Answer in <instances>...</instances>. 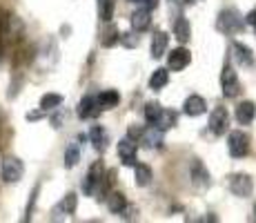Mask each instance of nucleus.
<instances>
[{"mask_svg":"<svg viewBox=\"0 0 256 223\" xmlns=\"http://www.w3.org/2000/svg\"><path fill=\"white\" fill-rule=\"evenodd\" d=\"M243 23H245L243 16H240L234 7H230L218 14V18H216V29L223 34H236L243 29Z\"/></svg>","mask_w":256,"mask_h":223,"instance_id":"f257e3e1","label":"nucleus"},{"mask_svg":"<svg viewBox=\"0 0 256 223\" xmlns=\"http://www.w3.org/2000/svg\"><path fill=\"white\" fill-rule=\"evenodd\" d=\"M24 174V165L20 158L16 156H7L2 161V165H0V178H2L4 183H18Z\"/></svg>","mask_w":256,"mask_h":223,"instance_id":"f03ea898","label":"nucleus"},{"mask_svg":"<svg viewBox=\"0 0 256 223\" xmlns=\"http://www.w3.org/2000/svg\"><path fill=\"white\" fill-rule=\"evenodd\" d=\"M228 150H230V156L232 158H243L250 154V136L240 130H234L230 132V138H228Z\"/></svg>","mask_w":256,"mask_h":223,"instance_id":"7ed1b4c3","label":"nucleus"},{"mask_svg":"<svg viewBox=\"0 0 256 223\" xmlns=\"http://www.w3.org/2000/svg\"><path fill=\"white\" fill-rule=\"evenodd\" d=\"M220 87H223L225 98H236L240 94V83H238V76H236L232 65H225L223 72H220Z\"/></svg>","mask_w":256,"mask_h":223,"instance_id":"20e7f679","label":"nucleus"},{"mask_svg":"<svg viewBox=\"0 0 256 223\" xmlns=\"http://www.w3.org/2000/svg\"><path fill=\"white\" fill-rule=\"evenodd\" d=\"M230 192L234 196H240V199H248L254 192V181L252 176L248 174H232L230 176Z\"/></svg>","mask_w":256,"mask_h":223,"instance_id":"39448f33","label":"nucleus"},{"mask_svg":"<svg viewBox=\"0 0 256 223\" xmlns=\"http://www.w3.org/2000/svg\"><path fill=\"white\" fill-rule=\"evenodd\" d=\"M230 127V112L225 107H214L210 114V130L216 136H223Z\"/></svg>","mask_w":256,"mask_h":223,"instance_id":"423d86ee","label":"nucleus"},{"mask_svg":"<svg viewBox=\"0 0 256 223\" xmlns=\"http://www.w3.org/2000/svg\"><path fill=\"white\" fill-rule=\"evenodd\" d=\"M190 61H192L190 49L176 47V49H172V54L167 56V67H170L172 72H183V69L190 65Z\"/></svg>","mask_w":256,"mask_h":223,"instance_id":"0eeeda50","label":"nucleus"},{"mask_svg":"<svg viewBox=\"0 0 256 223\" xmlns=\"http://www.w3.org/2000/svg\"><path fill=\"white\" fill-rule=\"evenodd\" d=\"M136 154H138V145H136V141H132V138H122V141H118V156H120V161L125 163V165H134Z\"/></svg>","mask_w":256,"mask_h":223,"instance_id":"6e6552de","label":"nucleus"},{"mask_svg":"<svg viewBox=\"0 0 256 223\" xmlns=\"http://www.w3.org/2000/svg\"><path fill=\"white\" fill-rule=\"evenodd\" d=\"M138 141L145 143V147H150V150H160V147H163V130L152 125L150 130H142Z\"/></svg>","mask_w":256,"mask_h":223,"instance_id":"1a4fd4ad","label":"nucleus"},{"mask_svg":"<svg viewBox=\"0 0 256 223\" xmlns=\"http://www.w3.org/2000/svg\"><path fill=\"white\" fill-rule=\"evenodd\" d=\"M205 110H208V103H205V98L198 96V94L187 96L183 103V112L187 116H200V114H205Z\"/></svg>","mask_w":256,"mask_h":223,"instance_id":"9d476101","label":"nucleus"},{"mask_svg":"<svg viewBox=\"0 0 256 223\" xmlns=\"http://www.w3.org/2000/svg\"><path fill=\"white\" fill-rule=\"evenodd\" d=\"M190 176H192V183L196 187H208L210 185V172L203 167V163L198 158L192 161V170H190Z\"/></svg>","mask_w":256,"mask_h":223,"instance_id":"9b49d317","label":"nucleus"},{"mask_svg":"<svg viewBox=\"0 0 256 223\" xmlns=\"http://www.w3.org/2000/svg\"><path fill=\"white\" fill-rule=\"evenodd\" d=\"M167 45H170V36L165 32H156L152 36V45H150L152 58H163L167 54Z\"/></svg>","mask_w":256,"mask_h":223,"instance_id":"f8f14e48","label":"nucleus"},{"mask_svg":"<svg viewBox=\"0 0 256 223\" xmlns=\"http://www.w3.org/2000/svg\"><path fill=\"white\" fill-rule=\"evenodd\" d=\"M232 54H234V58H236L238 65H243V67H252L254 65V52L248 47V45L234 43L232 45Z\"/></svg>","mask_w":256,"mask_h":223,"instance_id":"ddd939ff","label":"nucleus"},{"mask_svg":"<svg viewBox=\"0 0 256 223\" xmlns=\"http://www.w3.org/2000/svg\"><path fill=\"white\" fill-rule=\"evenodd\" d=\"M78 118H90V116H98L100 114V107L96 103V96H85L80 103H78Z\"/></svg>","mask_w":256,"mask_h":223,"instance_id":"4468645a","label":"nucleus"},{"mask_svg":"<svg viewBox=\"0 0 256 223\" xmlns=\"http://www.w3.org/2000/svg\"><path fill=\"white\" fill-rule=\"evenodd\" d=\"M254 118H256V105L252 101H243L236 107V121H238L240 125H250Z\"/></svg>","mask_w":256,"mask_h":223,"instance_id":"2eb2a0df","label":"nucleus"},{"mask_svg":"<svg viewBox=\"0 0 256 223\" xmlns=\"http://www.w3.org/2000/svg\"><path fill=\"white\" fill-rule=\"evenodd\" d=\"M150 23H152V12L150 9H136V12L132 14V29H134L136 34L150 29Z\"/></svg>","mask_w":256,"mask_h":223,"instance_id":"dca6fc26","label":"nucleus"},{"mask_svg":"<svg viewBox=\"0 0 256 223\" xmlns=\"http://www.w3.org/2000/svg\"><path fill=\"white\" fill-rule=\"evenodd\" d=\"M96 103L100 110H110V107H116L120 103V94L116 89H107V92H100L96 96Z\"/></svg>","mask_w":256,"mask_h":223,"instance_id":"f3484780","label":"nucleus"},{"mask_svg":"<svg viewBox=\"0 0 256 223\" xmlns=\"http://www.w3.org/2000/svg\"><path fill=\"white\" fill-rule=\"evenodd\" d=\"M90 141H92V145L96 147L98 152H105V150H107V143H110V138H107V132L102 130L100 125H94L92 130H90Z\"/></svg>","mask_w":256,"mask_h":223,"instance_id":"a211bd4d","label":"nucleus"},{"mask_svg":"<svg viewBox=\"0 0 256 223\" xmlns=\"http://www.w3.org/2000/svg\"><path fill=\"white\" fill-rule=\"evenodd\" d=\"M134 181L138 187H147L152 183V167L145 163H134Z\"/></svg>","mask_w":256,"mask_h":223,"instance_id":"6ab92c4d","label":"nucleus"},{"mask_svg":"<svg viewBox=\"0 0 256 223\" xmlns=\"http://www.w3.org/2000/svg\"><path fill=\"white\" fill-rule=\"evenodd\" d=\"M167 83H170V72H167L165 67L154 69V74L150 76V87L154 89V92H158V89H163Z\"/></svg>","mask_w":256,"mask_h":223,"instance_id":"aec40b11","label":"nucleus"},{"mask_svg":"<svg viewBox=\"0 0 256 223\" xmlns=\"http://www.w3.org/2000/svg\"><path fill=\"white\" fill-rule=\"evenodd\" d=\"M174 36L178 38V43H187V41H190V36H192V25H190V21H187V18L180 16L178 21L174 23Z\"/></svg>","mask_w":256,"mask_h":223,"instance_id":"412c9836","label":"nucleus"},{"mask_svg":"<svg viewBox=\"0 0 256 223\" xmlns=\"http://www.w3.org/2000/svg\"><path fill=\"white\" fill-rule=\"evenodd\" d=\"M125 205H127V199L122 192H112V194L107 196V210H110L112 214H120Z\"/></svg>","mask_w":256,"mask_h":223,"instance_id":"4be33fe9","label":"nucleus"},{"mask_svg":"<svg viewBox=\"0 0 256 223\" xmlns=\"http://www.w3.org/2000/svg\"><path fill=\"white\" fill-rule=\"evenodd\" d=\"M152 125H156L158 127V130H170V127H174L176 125V114L174 112H167V110H163L158 114V118H156L154 123H152Z\"/></svg>","mask_w":256,"mask_h":223,"instance_id":"5701e85b","label":"nucleus"},{"mask_svg":"<svg viewBox=\"0 0 256 223\" xmlns=\"http://www.w3.org/2000/svg\"><path fill=\"white\" fill-rule=\"evenodd\" d=\"M78 161H80V147H78V143H72L70 147L65 150V167L67 170H72V167L78 165Z\"/></svg>","mask_w":256,"mask_h":223,"instance_id":"b1692460","label":"nucleus"},{"mask_svg":"<svg viewBox=\"0 0 256 223\" xmlns=\"http://www.w3.org/2000/svg\"><path fill=\"white\" fill-rule=\"evenodd\" d=\"M114 9H116V0H100V5H98L100 21L102 23H112V18H114Z\"/></svg>","mask_w":256,"mask_h":223,"instance_id":"393cba45","label":"nucleus"},{"mask_svg":"<svg viewBox=\"0 0 256 223\" xmlns=\"http://www.w3.org/2000/svg\"><path fill=\"white\" fill-rule=\"evenodd\" d=\"M62 105V96L60 94H45L40 98V110L47 112V110H56V107Z\"/></svg>","mask_w":256,"mask_h":223,"instance_id":"a878e982","label":"nucleus"},{"mask_svg":"<svg viewBox=\"0 0 256 223\" xmlns=\"http://www.w3.org/2000/svg\"><path fill=\"white\" fill-rule=\"evenodd\" d=\"M60 207L65 214H74L76 212V207H78V196H76V192H70V194H65V199L60 201Z\"/></svg>","mask_w":256,"mask_h":223,"instance_id":"bb28decb","label":"nucleus"},{"mask_svg":"<svg viewBox=\"0 0 256 223\" xmlns=\"http://www.w3.org/2000/svg\"><path fill=\"white\" fill-rule=\"evenodd\" d=\"M163 112V107H160V103H156V101H150L145 105V118H147V123H154L156 118H158V114Z\"/></svg>","mask_w":256,"mask_h":223,"instance_id":"cd10ccee","label":"nucleus"},{"mask_svg":"<svg viewBox=\"0 0 256 223\" xmlns=\"http://www.w3.org/2000/svg\"><path fill=\"white\" fill-rule=\"evenodd\" d=\"M118 41H120V32L112 27L110 32H107V38H102V47H114Z\"/></svg>","mask_w":256,"mask_h":223,"instance_id":"c85d7f7f","label":"nucleus"},{"mask_svg":"<svg viewBox=\"0 0 256 223\" xmlns=\"http://www.w3.org/2000/svg\"><path fill=\"white\" fill-rule=\"evenodd\" d=\"M142 130H145L142 125H138V123H132V125L127 127V138H132V141H138L140 134H142Z\"/></svg>","mask_w":256,"mask_h":223,"instance_id":"c756f323","label":"nucleus"},{"mask_svg":"<svg viewBox=\"0 0 256 223\" xmlns=\"http://www.w3.org/2000/svg\"><path fill=\"white\" fill-rule=\"evenodd\" d=\"M118 43H122V45H125V47H136V45H138V36H136V34H120V41H118Z\"/></svg>","mask_w":256,"mask_h":223,"instance_id":"7c9ffc66","label":"nucleus"},{"mask_svg":"<svg viewBox=\"0 0 256 223\" xmlns=\"http://www.w3.org/2000/svg\"><path fill=\"white\" fill-rule=\"evenodd\" d=\"M245 23H248V25H252V27L256 29V7H254L250 14H248V16H245Z\"/></svg>","mask_w":256,"mask_h":223,"instance_id":"2f4dec72","label":"nucleus"},{"mask_svg":"<svg viewBox=\"0 0 256 223\" xmlns=\"http://www.w3.org/2000/svg\"><path fill=\"white\" fill-rule=\"evenodd\" d=\"M140 3H145V9H150V12L158 7V0H140Z\"/></svg>","mask_w":256,"mask_h":223,"instance_id":"473e14b6","label":"nucleus"},{"mask_svg":"<svg viewBox=\"0 0 256 223\" xmlns=\"http://www.w3.org/2000/svg\"><path fill=\"white\" fill-rule=\"evenodd\" d=\"M38 118H42V112H29L27 114V121H38Z\"/></svg>","mask_w":256,"mask_h":223,"instance_id":"72a5a7b5","label":"nucleus"},{"mask_svg":"<svg viewBox=\"0 0 256 223\" xmlns=\"http://www.w3.org/2000/svg\"><path fill=\"white\" fill-rule=\"evenodd\" d=\"M52 123H54V127H60V123H62V114H56V116L52 118Z\"/></svg>","mask_w":256,"mask_h":223,"instance_id":"f704fd0d","label":"nucleus"},{"mask_svg":"<svg viewBox=\"0 0 256 223\" xmlns=\"http://www.w3.org/2000/svg\"><path fill=\"white\" fill-rule=\"evenodd\" d=\"M130 3H140V0H130Z\"/></svg>","mask_w":256,"mask_h":223,"instance_id":"c9c22d12","label":"nucleus"},{"mask_svg":"<svg viewBox=\"0 0 256 223\" xmlns=\"http://www.w3.org/2000/svg\"><path fill=\"white\" fill-rule=\"evenodd\" d=\"M254 212H256V207H254Z\"/></svg>","mask_w":256,"mask_h":223,"instance_id":"e433bc0d","label":"nucleus"}]
</instances>
